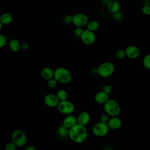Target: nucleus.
Returning a JSON list of instances; mask_svg holds the SVG:
<instances>
[{
	"mask_svg": "<svg viewBox=\"0 0 150 150\" xmlns=\"http://www.w3.org/2000/svg\"><path fill=\"white\" fill-rule=\"evenodd\" d=\"M88 131L85 126L77 124L69 129V138L77 144L83 143L87 138Z\"/></svg>",
	"mask_w": 150,
	"mask_h": 150,
	"instance_id": "1",
	"label": "nucleus"
},
{
	"mask_svg": "<svg viewBox=\"0 0 150 150\" xmlns=\"http://www.w3.org/2000/svg\"><path fill=\"white\" fill-rule=\"evenodd\" d=\"M59 83L67 84L70 83L73 78L70 71L63 67H59L54 70V77Z\"/></svg>",
	"mask_w": 150,
	"mask_h": 150,
	"instance_id": "2",
	"label": "nucleus"
},
{
	"mask_svg": "<svg viewBox=\"0 0 150 150\" xmlns=\"http://www.w3.org/2000/svg\"><path fill=\"white\" fill-rule=\"evenodd\" d=\"M103 108L105 113L110 117H118L121 110L119 103L114 99H109L103 105Z\"/></svg>",
	"mask_w": 150,
	"mask_h": 150,
	"instance_id": "3",
	"label": "nucleus"
},
{
	"mask_svg": "<svg viewBox=\"0 0 150 150\" xmlns=\"http://www.w3.org/2000/svg\"><path fill=\"white\" fill-rule=\"evenodd\" d=\"M97 69V74L103 78H107L111 76L115 71L114 64L108 61L101 63Z\"/></svg>",
	"mask_w": 150,
	"mask_h": 150,
	"instance_id": "4",
	"label": "nucleus"
},
{
	"mask_svg": "<svg viewBox=\"0 0 150 150\" xmlns=\"http://www.w3.org/2000/svg\"><path fill=\"white\" fill-rule=\"evenodd\" d=\"M12 142H13L17 147L24 146L27 142V136L26 134L20 129H15L11 135Z\"/></svg>",
	"mask_w": 150,
	"mask_h": 150,
	"instance_id": "5",
	"label": "nucleus"
},
{
	"mask_svg": "<svg viewBox=\"0 0 150 150\" xmlns=\"http://www.w3.org/2000/svg\"><path fill=\"white\" fill-rule=\"evenodd\" d=\"M57 108L59 112L66 115L72 114L75 109L73 103L69 101L68 100L59 101V103L57 106Z\"/></svg>",
	"mask_w": 150,
	"mask_h": 150,
	"instance_id": "6",
	"label": "nucleus"
},
{
	"mask_svg": "<svg viewBox=\"0 0 150 150\" xmlns=\"http://www.w3.org/2000/svg\"><path fill=\"white\" fill-rule=\"evenodd\" d=\"M110 128L107 124L101 122L96 123L92 127L93 134L98 137H103L107 135L109 132Z\"/></svg>",
	"mask_w": 150,
	"mask_h": 150,
	"instance_id": "7",
	"label": "nucleus"
},
{
	"mask_svg": "<svg viewBox=\"0 0 150 150\" xmlns=\"http://www.w3.org/2000/svg\"><path fill=\"white\" fill-rule=\"evenodd\" d=\"M88 21V16L83 13H75L72 17V23L76 28H83L87 26Z\"/></svg>",
	"mask_w": 150,
	"mask_h": 150,
	"instance_id": "8",
	"label": "nucleus"
},
{
	"mask_svg": "<svg viewBox=\"0 0 150 150\" xmlns=\"http://www.w3.org/2000/svg\"><path fill=\"white\" fill-rule=\"evenodd\" d=\"M80 38L81 42L86 45H91L94 44L96 40L95 33L87 29L83 30Z\"/></svg>",
	"mask_w": 150,
	"mask_h": 150,
	"instance_id": "9",
	"label": "nucleus"
},
{
	"mask_svg": "<svg viewBox=\"0 0 150 150\" xmlns=\"http://www.w3.org/2000/svg\"><path fill=\"white\" fill-rule=\"evenodd\" d=\"M126 56L131 59H135L139 57L141 51L138 47L135 45H129L125 49Z\"/></svg>",
	"mask_w": 150,
	"mask_h": 150,
	"instance_id": "10",
	"label": "nucleus"
},
{
	"mask_svg": "<svg viewBox=\"0 0 150 150\" xmlns=\"http://www.w3.org/2000/svg\"><path fill=\"white\" fill-rule=\"evenodd\" d=\"M45 104L51 108L57 107L59 103V100L57 98L56 94H54L53 93H49L47 94L43 99Z\"/></svg>",
	"mask_w": 150,
	"mask_h": 150,
	"instance_id": "11",
	"label": "nucleus"
},
{
	"mask_svg": "<svg viewBox=\"0 0 150 150\" xmlns=\"http://www.w3.org/2000/svg\"><path fill=\"white\" fill-rule=\"evenodd\" d=\"M90 118V115L87 111H81L77 117V124L86 127V125L89 123Z\"/></svg>",
	"mask_w": 150,
	"mask_h": 150,
	"instance_id": "12",
	"label": "nucleus"
},
{
	"mask_svg": "<svg viewBox=\"0 0 150 150\" xmlns=\"http://www.w3.org/2000/svg\"><path fill=\"white\" fill-rule=\"evenodd\" d=\"M94 98L97 104L103 105L110 99L109 94H107L103 90L97 92L94 96Z\"/></svg>",
	"mask_w": 150,
	"mask_h": 150,
	"instance_id": "13",
	"label": "nucleus"
},
{
	"mask_svg": "<svg viewBox=\"0 0 150 150\" xmlns=\"http://www.w3.org/2000/svg\"><path fill=\"white\" fill-rule=\"evenodd\" d=\"M77 124V117L72 114L66 115L63 120L62 125H63L66 128L70 129L75 125Z\"/></svg>",
	"mask_w": 150,
	"mask_h": 150,
	"instance_id": "14",
	"label": "nucleus"
},
{
	"mask_svg": "<svg viewBox=\"0 0 150 150\" xmlns=\"http://www.w3.org/2000/svg\"><path fill=\"white\" fill-rule=\"evenodd\" d=\"M107 125L110 129L116 130L119 129L122 125V121L118 117H110Z\"/></svg>",
	"mask_w": 150,
	"mask_h": 150,
	"instance_id": "15",
	"label": "nucleus"
},
{
	"mask_svg": "<svg viewBox=\"0 0 150 150\" xmlns=\"http://www.w3.org/2000/svg\"><path fill=\"white\" fill-rule=\"evenodd\" d=\"M41 76L43 79L47 81L54 77V70L49 67H45L41 71Z\"/></svg>",
	"mask_w": 150,
	"mask_h": 150,
	"instance_id": "16",
	"label": "nucleus"
},
{
	"mask_svg": "<svg viewBox=\"0 0 150 150\" xmlns=\"http://www.w3.org/2000/svg\"><path fill=\"white\" fill-rule=\"evenodd\" d=\"M13 16L8 12H4L0 15V22L2 25H8L12 23Z\"/></svg>",
	"mask_w": 150,
	"mask_h": 150,
	"instance_id": "17",
	"label": "nucleus"
},
{
	"mask_svg": "<svg viewBox=\"0 0 150 150\" xmlns=\"http://www.w3.org/2000/svg\"><path fill=\"white\" fill-rule=\"evenodd\" d=\"M21 43L16 39H12L8 43L9 49L13 52H18L21 50Z\"/></svg>",
	"mask_w": 150,
	"mask_h": 150,
	"instance_id": "18",
	"label": "nucleus"
},
{
	"mask_svg": "<svg viewBox=\"0 0 150 150\" xmlns=\"http://www.w3.org/2000/svg\"><path fill=\"white\" fill-rule=\"evenodd\" d=\"M120 3L117 1H111L107 6L108 10L112 13L120 11Z\"/></svg>",
	"mask_w": 150,
	"mask_h": 150,
	"instance_id": "19",
	"label": "nucleus"
},
{
	"mask_svg": "<svg viewBox=\"0 0 150 150\" xmlns=\"http://www.w3.org/2000/svg\"><path fill=\"white\" fill-rule=\"evenodd\" d=\"M69 129L64 127L63 125H60L57 129V134L61 138H66L69 137Z\"/></svg>",
	"mask_w": 150,
	"mask_h": 150,
	"instance_id": "20",
	"label": "nucleus"
},
{
	"mask_svg": "<svg viewBox=\"0 0 150 150\" xmlns=\"http://www.w3.org/2000/svg\"><path fill=\"white\" fill-rule=\"evenodd\" d=\"M99 26H100L99 22L96 20H91L88 21L86 26L87 29L93 32L97 30L99 28Z\"/></svg>",
	"mask_w": 150,
	"mask_h": 150,
	"instance_id": "21",
	"label": "nucleus"
},
{
	"mask_svg": "<svg viewBox=\"0 0 150 150\" xmlns=\"http://www.w3.org/2000/svg\"><path fill=\"white\" fill-rule=\"evenodd\" d=\"M56 96L59 101L67 100L68 98V93L64 89H60L57 90L56 93Z\"/></svg>",
	"mask_w": 150,
	"mask_h": 150,
	"instance_id": "22",
	"label": "nucleus"
},
{
	"mask_svg": "<svg viewBox=\"0 0 150 150\" xmlns=\"http://www.w3.org/2000/svg\"><path fill=\"white\" fill-rule=\"evenodd\" d=\"M142 64L145 68L150 70V53L144 56L142 60Z\"/></svg>",
	"mask_w": 150,
	"mask_h": 150,
	"instance_id": "23",
	"label": "nucleus"
},
{
	"mask_svg": "<svg viewBox=\"0 0 150 150\" xmlns=\"http://www.w3.org/2000/svg\"><path fill=\"white\" fill-rule=\"evenodd\" d=\"M115 57L116 59L118 60L124 59L126 57V54L125 50L123 49H118L116 50L115 52Z\"/></svg>",
	"mask_w": 150,
	"mask_h": 150,
	"instance_id": "24",
	"label": "nucleus"
},
{
	"mask_svg": "<svg viewBox=\"0 0 150 150\" xmlns=\"http://www.w3.org/2000/svg\"><path fill=\"white\" fill-rule=\"evenodd\" d=\"M112 18L115 20V21H120L121 20H122L123 19V17H124V15H123V13L122 12H121L120 11H118V12H117L115 13H112Z\"/></svg>",
	"mask_w": 150,
	"mask_h": 150,
	"instance_id": "25",
	"label": "nucleus"
},
{
	"mask_svg": "<svg viewBox=\"0 0 150 150\" xmlns=\"http://www.w3.org/2000/svg\"><path fill=\"white\" fill-rule=\"evenodd\" d=\"M7 41H8L7 37L4 34H2L0 33V49H2L6 46L7 43Z\"/></svg>",
	"mask_w": 150,
	"mask_h": 150,
	"instance_id": "26",
	"label": "nucleus"
},
{
	"mask_svg": "<svg viewBox=\"0 0 150 150\" xmlns=\"http://www.w3.org/2000/svg\"><path fill=\"white\" fill-rule=\"evenodd\" d=\"M58 84V82L54 79H51L47 81V86L50 88H55Z\"/></svg>",
	"mask_w": 150,
	"mask_h": 150,
	"instance_id": "27",
	"label": "nucleus"
},
{
	"mask_svg": "<svg viewBox=\"0 0 150 150\" xmlns=\"http://www.w3.org/2000/svg\"><path fill=\"white\" fill-rule=\"evenodd\" d=\"M16 145L12 141L8 142L5 146V150H16Z\"/></svg>",
	"mask_w": 150,
	"mask_h": 150,
	"instance_id": "28",
	"label": "nucleus"
},
{
	"mask_svg": "<svg viewBox=\"0 0 150 150\" xmlns=\"http://www.w3.org/2000/svg\"><path fill=\"white\" fill-rule=\"evenodd\" d=\"M72 17L73 16L71 15H67L64 16L63 19L64 23L66 25H70L72 23Z\"/></svg>",
	"mask_w": 150,
	"mask_h": 150,
	"instance_id": "29",
	"label": "nucleus"
},
{
	"mask_svg": "<svg viewBox=\"0 0 150 150\" xmlns=\"http://www.w3.org/2000/svg\"><path fill=\"white\" fill-rule=\"evenodd\" d=\"M110 117L108 114L104 113L101 115L100 120V122L107 124L110 120Z\"/></svg>",
	"mask_w": 150,
	"mask_h": 150,
	"instance_id": "30",
	"label": "nucleus"
},
{
	"mask_svg": "<svg viewBox=\"0 0 150 150\" xmlns=\"http://www.w3.org/2000/svg\"><path fill=\"white\" fill-rule=\"evenodd\" d=\"M84 29H83V28H76L74 30V34L76 36L80 38L83 32Z\"/></svg>",
	"mask_w": 150,
	"mask_h": 150,
	"instance_id": "31",
	"label": "nucleus"
},
{
	"mask_svg": "<svg viewBox=\"0 0 150 150\" xmlns=\"http://www.w3.org/2000/svg\"><path fill=\"white\" fill-rule=\"evenodd\" d=\"M103 91H104L105 93H106L107 94H110V93L112 92V86L110 85V84H107V85H105V86L104 87Z\"/></svg>",
	"mask_w": 150,
	"mask_h": 150,
	"instance_id": "32",
	"label": "nucleus"
},
{
	"mask_svg": "<svg viewBox=\"0 0 150 150\" xmlns=\"http://www.w3.org/2000/svg\"><path fill=\"white\" fill-rule=\"evenodd\" d=\"M142 12L145 15H150V6L144 5L142 8Z\"/></svg>",
	"mask_w": 150,
	"mask_h": 150,
	"instance_id": "33",
	"label": "nucleus"
},
{
	"mask_svg": "<svg viewBox=\"0 0 150 150\" xmlns=\"http://www.w3.org/2000/svg\"><path fill=\"white\" fill-rule=\"evenodd\" d=\"M29 47V44L27 42H22L21 44V49L23 50H27Z\"/></svg>",
	"mask_w": 150,
	"mask_h": 150,
	"instance_id": "34",
	"label": "nucleus"
},
{
	"mask_svg": "<svg viewBox=\"0 0 150 150\" xmlns=\"http://www.w3.org/2000/svg\"><path fill=\"white\" fill-rule=\"evenodd\" d=\"M25 150H36V147L35 146H33L32 145H28L26 148Z\"/></svg>",
	"mask_w": 150,
	"mask_h": 150,
	"instance_id": "35",
	"label": "nucleus"
},
{
	"mask_svg": "<svg viewBox=\"0 0 150 150\" xmlns=\"http://www.w3.org/2000/svg\"><path fill=\"white\" fill-rule=\"evenodd\" d=\"M110 1H111V0H104V1H103V4H104L105 5H106V6H107Z\"/></svg>",
	"mask_w": 150,
	"mask_h": 150,
	"instance_id": "36",
	"label": "nucleus"
},
{
	"mask_svg": "<svg viewBox=\"0 0 150 150\" xmlns=\"http://www.w3.org/2000/svg\"><path fill=\"white\" fill-rule=\"evenodd\" d=\"M144 5L145 6H150V1H144Z\"/></svg>",
	"mask_w": 150,
	"mask_h": 150,
	"instance_id": "37",
	"label": "nucleus"
},
{
	"mask_svg": "<svg viewBox=\"0 0 150 150\" xmlns=\"http://www.w3.org/2000/svg\"><path fill=\"white\" fill-rule=\"evenodd\" d=\"M2 24L1 23V22H0V33H1V30H2Z\"/></svg>",
	"mask_w": 150,
	"mask_h": 150,
	"instance_id": "38",
	"label": "nucleus"
}]
</instances>
